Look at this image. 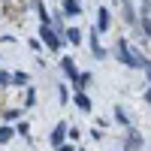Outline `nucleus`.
Instances as JSON below:
<instances>
[{
	"label": "nucleus",
	"instance_id": "9d476101",
	"mask_svg": "<svg viewBox=\"0 0 151 151\" xmlns=\"http://www.w3.org/2000/svg\"><path fill=\"white\" fill-rule=\"evenodd\" d=\"M64 40H67V42H73V45H79V42H82V33L76 30V27H70V30L64 33Z\"/></svg>",
	"mask_w": 151,
	"mask_h": 151
},
{
	"label": "nucleus",
	"instance_id": "f8f14e48",
	"mask_svg": "<svg viewBox=\"0 0 151 151\" xmlns=\"http://www.w3.org/2000/svg\"><path fill=\"white\" fill-rule=\"evenodd\" d=\"M33 9L40 12V18H42V21H48V12H45V6H42V0H33Z\"/></svg>",
	"mask_w": 151,
	"mask_h": 151
},
{
	"label": "nucleus",
	"instance_id": "dca6fc26",
	"mask_svg": "<svg viewBox=\"0 0 151 151\" xmlns=\"http://www.w3.org/2000/svg\"><path fill=\"white\" fill-rule=\"evenodd\" d=\"M58 100H60V103H67V100H70V97H67V88H64V85L58 88Z\"/></svg>",
	"mask_w": 151,
	"mask_h": 151
},
{
	"label": "nucleus",
	"instance_id": "a211bd4d",
	"mask_svg": "<svg viewBox=\"0 0 151 151\" xmlns=\"http://www.w3.org/2000/svg\"><path fill=\"white\" fill-rule=\"evenodd\" d=\"M36 103V91H33V88H27V106H33Z\"/></svg>",
	"mask_w": 151,
	"mask_h": 151
},
{
	"label": "nucleus",
	"instance_id": "9b49d317",
	"mask_svg": "<svg viewBox=\"0 0 151 151\" xmlns=\"http://www.w3.org/2000/svg\"><path fill=\"white\" fill-rule=\"evenodd\" d=\"M12 136H15V130H12V127H0V142H9Z\"/></svg>",
	"mask_w": 151,
	"mask_h": 151
},
{
	"label": "nucleus",
	"instance_id": "6ab92c4d",
	"mask_svg": "<svg viewBox=\"0 0 151 151\" xmlns=\"http://www.w3.org/2000/svg\"><path fill=\"white\" fill-rule=\"evenodd\" d=\"M3 115H6L9 121H15V118H18V109H6V112H3Z\"/></svg>",
	"mask_w": 151,
	"mask_h": 151
},
{
	"label": "nucleus",
	"instance_id": "f03ea898",
	"mask_svg": "<svg viewBox=\"0 0 151 151\" xmlns=\"http://www.w3.org/2000/svg\"><path fill=\"white\" fill-rule=\"evenodd\" d=\"M40 36H42V42L48 45V52H58V48H60V42H64V40H60V36L55 33V27H52L48 21H42V24H40Z\"/></svg>",
	"mask_w": 151,
	"mask_h": 151
},
{
	"label": "nucleus",
	"instance_id": "0eeeda50",
	"mask_svg": "<svg viewBox=\"0 0 151 151\" xmlns=\"http://www.w3.org/2000/svg\"><path fill=\"white\" fill-rule=\"evenodd\" d=\"M73 85H76V91H85V88L91 85V73H79V76L73 79Z\"/></svg>",
	"mask_w": 151,
	"mask_h": 151
},
{
	"label": "nucleus",
	"instance_id": "2eb2a0df",
	"mask_svg": "<svg viewBox=\"0 0 151 151\" xmlns=\"http://www.w3.org/2000/svg\"><path fill=\"white\" fill-rule=\"evenodd\" d=\"M127 148H139V136H136L133 130H130V136H127Z\"/></svg>",
	"mask_w": 151,
	"mask_h": 151
},
{
	"label": "nucleus",
	"instance_id": "7ed1b4c3",
	"mask_svg": "<svg viewBox=\"0 0 151 151\" xmlns=\"http://www.w3.org/2000/svg\"><path fill=\"white\" fill-rule=\"evenodd\" d=\"M106 27H109V9H97V24H94V30L103 33Z\"/></svg>",
	"mask_w": 151,
	"mask_h": 151
},
{
	"label": "nucleus",
	"instance_id": "4468645a",
	"mask_svg": "<svg viewBox=\"0 0 151 151\" xmlns=\"http://www.w3.org/2000/svg\"><path fill=\"white\" fill-rule=\"evenodd\" d=\"M9 85H12V76L0 70V88H9Z\"/></svg>",
	"mask_w": 151,
	"mask_h": 151
},
{
	"label": "nucleus",
	"instance_id": "423d86ee",
	"mask_svg": "<svg viewBox=\"0 0 151 151\" xmlns=\"http://www.w3.org/2000/svg\"><path fill=\"white\" fill-rule=\"evenodd\" d=\"M60 70H64L70 79H76V76H79V70H76V64H73V58H60Z\"/></svg>",
	"mask_w": 151,
	"mask_h": 151
},
{
	"label": "nucleus",
	"instance_id": "1a4fd4ad",
	"mask_svg": "<svg viewBox=\"0 0 151 151\" xmlns=\"http://www.w3.org/2000/svg\"><path fill=\"white\" fill-rule=\"evenodd\" d=\"M91 52H94V58H106L103 45H100V40H97V30H91Z\"/></svg>",
	"mask_w": 151,
	"mask_h": 151
},
{
	"label": "nucleus",
	"instance_id": "6e6552de",
	"mask_svg": "<svg viewBox=\"0 0 151 151\" xmlns=\"http://www.w3.org/2000/svg\"><path fill=\"white\" fill-rule=\"evenodd\" d=\"M73 103H76V106H79L82 112H91V100H88V97H85L82 91H76V97H73Z\"/></svg>",
	"mask_w": 151,
	"mask_h": 151
},
{
	"label": "nucleus",
	"instance_id": "20e7f679",
	"mask_svg": "<svg viewBox=\"0 0 151 151\" xmlns=\"http://www.w3.org/2000/svg\"><path fill=\"white\" fill-rule=\"evenodd\" d=\"M64 136H67V124H58V127L52 130V136H48V139H52V145L58 148L60 142H64Z\"/></svg>",
	"mask_w": 151,
	"mask_h": 151
},
{
	"label": "nucleus",
	"instance_id": "39448f33",
	"mask_svg": "<svg viewBox=\"0 0 151 151\" xmlns=\"http://www.w3.org/2000/svg\"><path fill=\"white\" fill-rule=\"evenodd\" d=\"M64 15H82V3L79 0H64Z\"/></svg>",
	"mask_w": 151,
	"mask_h": 151
},
{
	"label": "nucleus",
	"instance_id": "aec40b11",
	"mask_svg": "<svg viewBox=\"0 0 151 151\" xmlns=\"http://www.w3.org/2000/svg\"><path fill=\"white\" fill-rule=\"evenodd\" d=\"M58 151H73V145H64V142H60V145H58Z\"/></svg>",
	"mask_w": 151,
	"mask_h": 151
},
{
	"label": "nucleus",
	"instance_id": "f3484780",
	"mask_svg": "<svg viewBox=\"0 0 151 151\" xmlns=\"http://www.w3.org/2000/svg\"><path fill=\"white\" fill-rule=\"evenodd\" d=\"M27 130H30V127H27V121H21L18 127H15V133H21V136H27Z\"/></svg>",
	"mask_w": 151,
	"mask_h": 151
},
{
	"label": "nucleus",
	"instance_id": "f257e3e1",
	"mask_svg": "<svg viewBox=\"0 0 151 151\" xmlns=\"http://www.w3.org/2000/svg\"><path fill=\"white\" fill-rule=\"evenodd\" d=\"M115 58L121 60V64H127V67H142V70H148V58L139 55V52H133V48L124 42V40L115 42Z\"/></svg>",
	"mask_w": 151,
	"mask_h": 151
},
{
	"label": "nucleus",
	"instance_id": "ddd939ff",
	"mask_svg": "<svg viewBox=\"0 0 151 151\" xmlns=\"http://www.w3.org/2000/svg\"><path fill=\"white\" fill-rule=\"evenodd\" d=\"M12 85H27V73H15V76H12Z\"/></svg>",
	"mask_w": 151,
	"mask_h": 151
}]
</instances>
